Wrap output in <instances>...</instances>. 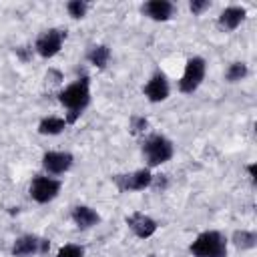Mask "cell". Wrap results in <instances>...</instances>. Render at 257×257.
<instances>
[{
    "label": "cell",
    "mask_w": 257,
    "mask_h": 257,
    "mask_svg": "<svg viewBox=\"0 0 257 257\" xmlns=\"http://www.w3.org/2000/svg\"><path fill=\"white\" fill-rule=\"evenodd\" d=\"M56 257H84V247L76 245V243H68V245L58 249Z\"/></svg>",
    "instance_id": "obj_20"
},
{
    "label": "cell",
    "mask_w": 257,
    "mask_h": 257,
    "mask_svg": "<svg viewBox=\"0 0 257 257\" xmlns=\"http://www.w3.org/2000/svg\"><path fill=\"white\" fill-rule=\"evenodd\" d=\"M64 38H66V32H64V30H60V28H48V30H44V32L36 38L34 50H36L42 58H52V56H56V54L60 52Z\"/></svg>",
    "instance_id": "obj_7"
},
{
    "label": "cell",
    "mask_w": 257,
    "mask_h": 257,
    "mask_svg": "<svg viewBox=\"0 0 257 257\" xmlns=\"http://www.w3.org/2000/svg\"><path fill=\"white\" fill-rule=\"evenodd\" d=\"M151 187H153L155 191H165V189H167V177H165V175H153Z\"/></svg>",
    "instance_id": "obj_23"
},
{
    "label": "cell",
    "mask_w": 257,
    "mask_h": 257,
    "mask_svg": "<svg viewBox=\"0 0 257 257\" xmlns=\"http://www.w3.org/2000/svg\"><path fill=\"white\" fill-rule=\"evenodd\" d=\"M247 173H249V177H251V181H255V179H257V165H255V163H251V165H247Z\"/></svg>",
    "instance_id": "obj_24"
},
{
    "label": "cell",
    "mask_w": 257,
    "mask_h": 257,
    "mask_svg": "<svg viewBox=\"0 0 257 257\" xmlns=\"http://www.w3.org/2000/svg\"><path fill=\"white\" fill-rule=\"evenodd\" d=\"M149 257H157V255H155V253H151V255H149Z\"/></svg>",
    "instance_id": "obj_25"
},
{
    "label": "cell",
    "mask_w": 257,
    "mask_h": 257,
    "mask_svg": "<svg viewBox=\"0 0 257 257\" xmlns=\"http://www.w3.org/2000/svg\"><path fill=\"white\" fill-rule=\"evenodd\" d=\"M141 12H143L145 16H149L151 20L165 22V20H169V18L173 16L175 6H173V2H169V0H149V2H145V4L141 6Z\"/></svg>",
    "instance_id": "obj_12"
},
{
    "label": "cell",
    "mask_w": 257,
    "mask_h": 257,
    "mask_svg": "<svg viewBox=\"0 0 257 257\" xmlns=\"http://www.w3.org/2000/svg\"><path fill=\"white\" fill-rule=\"evenodd\" d=\"M233 245L237 249H253L257 245V233L255 231H247V229H241V231H235L233 237H231Z\"/></svg>",
    "instance_id": "obj_17"
},
{
    "label": "cell",
    "mask_w": 257,
    "mask_h": 257,
    "mask_svg": "<svg viewBox=\"0 0 257 257\" xmlns=\"http://www.w3.org/2000/svg\"><path fill=\"white\" fill-rule=\"evenodd\" d=\"M74 163V157L66 151H48L42 155V167L50 175H64Z\"/></svg>",
    "instance_id": "obj_9"
},
{
    "label": "cell",
    "mask_w": 257,
    "mask_h": 257,
    "mask_svg": "<svg viewBox=\"0 0 257 257\" xmlns=\"http://www.w3.org/2000/svg\"><path fill=\"white\" fill-rule=\"evenodd\" d=\"M50 249V241L36 235H22L12 243V255L14 257H26V255H46Z\"/></svg>",
    "instance_id": "obj_8"
},
{
    "label": "cell",
    "mask_w": 257,
    "mask_h": 257,
    "mask_svg": "<svg viewBox=\"0 0 257 257\" xmlns=\"http://www.w3.org/2000/svg\"><path fill=\"white\" fill-rule=\"evenodd\" d=\"M247 74H249L247 64L237 60V62H231V64H229V68H227V72H225V78H227V82H239V80H243Z\"/></svg>",
    "instance_id": "obj_18"
},
{
    "label": "cell",
    "mask_w": 257,
    "mask_h": 257,
    "mask_svg": "<svg viewBox=\"0 0 257 257\" xmlns=\"http://www.w3.org/2000/svg\"><path fill=\"white\" fill-rule=\"evenodd\" d=\"M193 257H227V239L219 231H203L189 247Z\"/></svg>",
    "instance_id": "obj_2"
},
{
    "label": "cell",
    "mask_w": 257,
    "mask_h": 257,
    "mask_svg": "<svg viewBox=\"0 0 257 257\" xmlns=\"http://www.w3.org/2000/svg\"><path fill=\"white\" fill-rule=\"evenodd\" d=\"M205 72H207L205 58H201V56L189 58L187 64H185V72L179 80V90L183 94H193L201 86V82L205 80Z\"/></svg>",
    "instance_id": "obj_4"
},
{
    "label": "cell",
    "mask_w": 257,
    "mask_h": 257,
    "mask_svg": "<svg viewBox=\"0 0 257 257\" xmlns=\"http://www.w3.org/2000/svg\"><path fill=\"white\" fill-rule=\"evenodd\" d=\"M175 155L173 141L167 139L165 135H151L143 143V157L149 167H159L167 161H171Z\"/></svg>",
    "instance_id": "obj_3"
},
{
    "label": "cell",
    "mask_w": 257,
    "mask_h": 257,
    "mask_svg": "<svg viewBox=\"0 0 257 257\" xmlns=\"http://www.w3.org/2000/svg\"><path fill=\"white\" fill-rule=\"evenodd\" d=\"M66 10H68V14H70L74 20H78V18H84V14H86V10H88V4H86L84 0H70V2L66 4Z\"/></svg>",
    "instance_id": "obj_19"
},
{
    "label": "cell",
    "mask_w": 257,
    "mask_h": 257,
    "mask_svg": "<svg viewBox=\"0 0 257 257\" xmlns=\"http://www.w3.org/2000/svg\"><path fill=\"white\" fill-rule=\"evenodd\" d=\"M116 189L120 193H133V191H145L151 187L153 181V173L149 169H139L133 173H124V175H114L112 177Z\"/></svg>",
    "instance_id": "obj_5"
},
{
    "label": "cell",
    "mask_w": 257,
    "mask_h": 257,
    "mask_svg": "<svg viewBox=\"0 0 257 257\" xmlns=\"http://www.w3.org/2000/svg\"><path fill=\"white\" fill-rule=\"evenodd\" d=\"M149 128V120L145 116H133L131 118V133L133 135H141Z\"/></svg>",
    "instance_id": "obj_21"
},
{
    "label": "cell",
    "mask_w": 257,
    "mask_h": 257,
    "mask_svg": "<svg viewBox=\"0 0 257 257\" xmlns=\"http://www.w3.org/2000/svg\"><path fill=\"white\" fill-rule=\"evenodd\" d=\"M58 193H60V181L48 175H38L30 183V197L40 205L50 203L52 199L58 197Z\"/></svg>",
    "instance_id": "obj_6"
},
{
    "label": "cell",
    "mask_w": 257,
    "mask_h": 257,
    "mask_svg": "<svg viewBox=\"0 0 257 257\" xmlns=\"http://www.w3.org/2000/svg\"><path fill=\"white\" fill-rule=\"evenodd\" d=\"M70 217H72V221H74V225L78 229H90V227L100 223V215L92 207H88V205H76L72 209Z\"/></svg>",
    "instance_id": "obj_14"
},
{
    "label": "cell",
    "mask_w": 257,
    "mask_h": 257,
    "mask_svg": "<svg viewBox=\"0 0 257 257\" xmlns=\"http://www.w3.org/2000/svg\"><path fill=\"white\" fill-rule=\"evenodd\" d=\"M86 58H88V62H90L92 66H96V68H106V64H108V60H110V48H108L106 44H96V46H92V48L88 50Z\"/></svg>",
    "instance_id": "obj_16"
},
{
    "label": "cell",
    "mask_w": 257,
    "mask_h": 257,
    "mask_svg": "<svg viewBox=\"0 0 257 257\" xmlns=\"http://www.w3.org/2000/svg\"><path fill=\"white\" fill-rule=\"evenodd\" d=\"M209 6H211L209 0H191V4H189V8H191L193 14H203Z\"/></svg>",
    "instance_id": "obj_22"
},
{
    "label": "cell",
    "mask_w": 257,
    "mask_h": 257,
    "mask_svg": "<svg viewBox=\"0 0 257 257\" xmlns=\"http://www.w3.org/2000/svg\"><path fill=\"white\" fill-rule=\"evenodd\" d=\"M245 16H247V10L245 8H241V6H229V8H225L219 14V26L223 30H227V32H233V30H237L243 24Z\"/></svg>",
    "instance_id": "obj_13"
},
{
    "label": "cell",
    "mask_w": 257,
    "mask_h": 257,
    "mask_svg": "<svg viewBox=\"0 0 257 257\" xmlns=\"http://www.w3.org/2000/svg\"><path fill=\"white\" fill-rule=\"evenodd\" d=\"M143 92H145V96H147L151 102H163V100H167V98H169V92H171L167 74L161 72V70L155 72V74L147 80Z\"/></svg>",
    "instance_id": "obj_10"
},
{
    "label": "cell",
    "mask_w": 257,
    "mask_h": 257,
    "mask_svg": "<svg viewBox=\"0 0 257 257\" xmlns=\"http://www.w3.org/2000/svg\"><path fill=\"white\" fill-rule=\"evenodd\" d=\"M58 100L68 110L66 122H76V118L82 114V110L90 102V80H88V76H82V78L74 80L72 84H68L64 90H60Z\"/></svg>",
    "instance_id": "obj_1"
},
{
    "label": "cell",
    "mask_w": 257,
    "mask_h": 257,
    "mask_svg": "<svg viewBox=\"0 0 257 257\" xmlns=\"http://www.w3.org/2000/svg\"><path fill=\"white\" fill-rule=\"evenodd\" d=\"M126 225H128V229H131L139 239H149V237H153L155 231H157V227H159L153 217H149V215H145V213H141V211L131 213V215L126 217Z\"/></svg>",
    "instance_id": "obj_11"
},
{
    "label": "cell",
    "mask_w": 257,
    "mask_h": 257,
    "mask_svg": "<svg viewBox=\"0 0 257 257\" xmlns=\"http://www.w3.org/2000/svg\"><path fill=\"white\" fill-rule=\"evenodd\" d=\"M66 124H68L66 118L50 114V116H44V118L38 122V133H40V135H48V137L60 135V133L66 128Z\"/></svg>",
    "instance_id": "obj_15"
}]
</instances>
